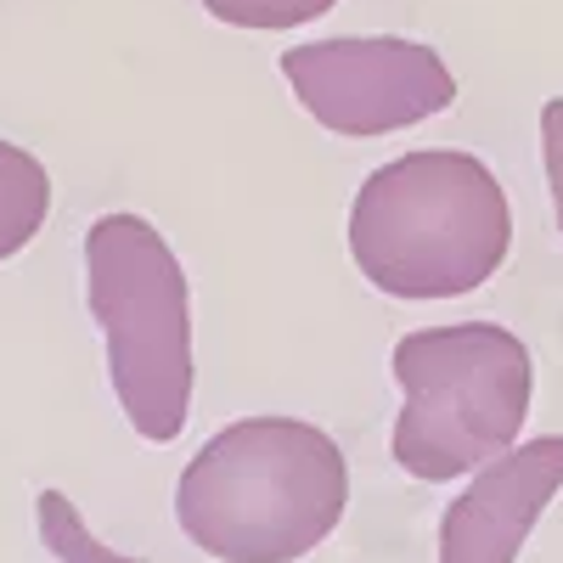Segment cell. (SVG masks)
I'll return each instance as SVG.
<instances>
[{
  "instance_id": "6da1fadb",
  "label": "cell",
  "mask_w": 563,
  "mask_h": 563,
  "mask_svg": "<svg viewBox=\"0 0 563 563\" xmlns=\"http://www.w3.org/2000/svg\"><path fill=\"white\" fill-rule=\"evenodd\" d=\"M350 462L299 417H243L203 440L175 485V519L220 563H299L339 530Z\"/></svg>"
},
{
  "instance_id": "7a4b0ae2",
  "label": "cell",
  "mask_w": 563,
  "mask_h": 563,
  "mask_svg": "<svg viewBox=\"0 0 563 563\" xmlns=\"http://www.w3.org/2000/svg\"><path fill=\"white\" fill-rule=\"evenodd\" d=\"M512 209L485 158L456 147L372 169L350 209V260L389 299H462L507 265Z\"/></svg>"
},
{
  "instance_id": "3957f363",
  "label": "cell",
  "mask_w": 563,
  "mask_h": 563,
  "mask_svg": "<svg viewBox=\"0 0 563 563\" xmlns=\"http://www.w3.org/2000/svg\"><path fill=\"white\" fill-rule=\"evenodd\" d=\"M85 305L102 327L108 378L147 445H175L192 417V288L147 214H102L85 231Z\"/></svg>"
},
{
  "instance_id": "277c9868",
  "label": "cell",
  "mask_w": 563,
  "mask_h": 563,
  "mask_svg": "<svg viewBox=\"0 0 563 563\" xmlns=\"http://www.w3.org/2000/svg\"><path fill=\"white\" fill-rule=\"evenodd\" d=\"M395 462L422 485L467 479L519 445L536 395V361L519 333L496 321L417 327L395 344Z\"/></svg>"
},
{
  "instance_id": "5b68a950",
  "label": "cell",
  "mask_w": 563,
  "mask_h": 563,
  "mask_svg": "<svg viewBox=\"0 0 563 563\" xmlns=\"http://www.w3.org/2000/svg\"><path fill=\"white\" fill-rule=\"evenodd\" d=\"M282 79L321 130L350 141L411 130L456 102L451 63L434 45L400 34H339L294 45L282 52Z\"/></svg>"
},
{
  "instance_id": "8992f818",
  "label": "cell",
  "mask_w": 563,
  "mask_h": 563,
  "mask_svg": "<svg viewBox=\"0 0 563 563\" xmlns=\"http://www.w3.org/2000/svg\"><path fill=\"white\" fill-rule=\"evenodd\" d=\"M563 490V434L507 445L467 474V490L440 519V563H512L547 501Z\"/></svg>"
},
{
  "instance_id": "52a82bcc",
  "label": "cell",
  "mask_w": 563,
  "mask_h": 563,
  "mask_svg": "<svg viewBox=\"0 0 563 563\" xmlns=\"http://www.w3.org/2000/svg\"><path fill=\"white\" fill-rule=\"evenodd\" d=\"M52 214V175L45 164L18 147V141H0V265L18 260Z\"/></svg>"
},
{
  "instance_id": "ba28073f",
  "label": "cell",
  "mask_w": 563,
  "mask_h": 563,
  "mask_svg": "<svg viewBox=\"0 0 563 563\" xmlns=\"http://www.w3.org/2000/svg\"><path fill=\"white\" fill-rule=\"evenodd\" d=\"M40 541L57 563H141V558H124L90 536V525L79 519V507L63 490H40Z\"/></svg>"
},
{
  "instance_id": "9c48e42d",
  "label": "cell",
  "mask_w": 563,
  "mask_h": 563,
  "mask_svg": "<svg viewBox=\"0 0 563 563\" xmlns=\"http://www.w3.org/2000/svg\"><path fill=\"white\" fill-rule=\"evenodd\" d=\"M333 7H339V0H203V12L214 23L254 29V34H282V29L316 23V18H327Z\"/></svg>"
},
{
  "instance_id": "30bf717a",
  "label": "cell",
  "mask_w": 563,
  "mask_h": 563,
  "mask_svg": "<svg viewBox=\"0 0 563 563\" xmlns=\"http://www.w3.org/2000/svg\"><path fill=\"white\" fill-rule=\"evenodd\" d=\"M541 164H547L552 214H558V231H563V97H552L541 108Z\"/></svg>"
}]
</instances>
